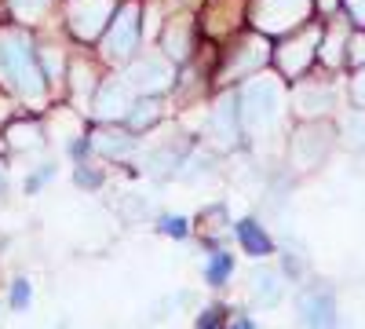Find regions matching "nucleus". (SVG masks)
Returning <instances> with one entry per match:
<instances>
[{"label": "nucleus", "instance_id": "nucleus-36", "mask_svg": "<svg viewBox=\"0 0 365 329\" xmlns=\"http://www.w3.org/2000/svg\"><path fill=\"white\" fill-rule=\"evenodd\" d=\"M227 329H256V322H252L249 315H237V318H234V322H230Z\"/></svg>", "mask_w": 365, "mask_h": 329}, {"label": "nucleus", "instance_id": "nucleus-31", "mask_svg": "<svg viewBox=\"0 0 365 329\" xmlns=\"http://www.w3.org/2000/svg\"><path fill=\"white\" fill-rule=\"evenodd\" d=\"M347 66L351 70H361L365 66V34H354L351 44H347Z\"/></svg>", "mask_w": 365, "mask_h": 329}, {"label": "nucleus", "instance_id": "nucleus-30", "mask_svg": "<svg viewBox=\"0 0 365 329\" xmlns=\"http://www.w3.org/2000/svg\"><path fill=\"white\" fill-rule=\"evenodd\" d=\"M347 143L351 146H358V151H365V110H358V113H351L347 117Z\"/></svg>", "mask_w": 365, "mask_h": 329}, {"label": "nucleus", "instance_id": "nucleus-14", "mask_svg": "<svg viewBox=\"0 0 365 329\" xmlns=\"http://www.w3.org/2000/svg\"><path fill=\"white\" fill-rule=\"evenodd\" d=\"M88 136H91V151H96L99 158H106V161H125L139 151V132H132V128L103 125V128L88 132Z\"/></svg>", "mask_w": 365, "mask_h": 329}, {"label": "nucleus", "instance_id": "nucleus-32", "mask_svg": "<svg viewBox=\"0 0 365 329\" xmlns=\"http://www.w3.org/2000/svg\"><path fill=\"white\" fill-rule=\"evenodd\" d=\"M347 92H351V103L358 110H365V66L351 74V88H347Z\"/></svg>", "mask_w": 365, "mask_h": 329}, {"label": "nucleus", "instance_id": "nucleus-24", "mask_svg": "<svg viewBox=\"0 0 365 329\" xmlns=\"http://www.w3.org/2000/svg\"><path fill=\"white\" fill-rule=\"evenodd\" d=\"M51 8V0H8V11L19 22H41Z\"/></svg>", "mask_w": 365, "mask_h": 329}, {"label": "nucleus", "instance_id": "nucleus-37", "mask_svg": "<svg viewBox=\"0 0 365 329\" xmlns=\"http://www.w3.org/2000/svg\"><path fill=\"white\" fill-rule=\"evenodd\" d=\"M4 191H8V176H4V168H0V198H4Z\"/></svg>", "mask_w": 365, "mask_h": 329}, {"label": "nucleus", "instance_id": "nucleus-11", "mask_svg": "<svg viewBox=\"0 0 365 329\" xmlns=\"http://www.w3.org/2000/svg\"><path fill=\"white\" fill-rule=\"evenodd\" d=\"M332 106H336V88H332L329 81L299 77L296 92H292V110L299 117H307V121H322V117L332 113Z\"/></svg>", "mask_w": 365, "mask_h": 329}, {"label": "nucleus", "instance_id": "nucleus-10", "mask_svg": "<svg viewBox=\"0 0 365 329\" xmlns=\"http://www.w3.org/2000/svg\"><path fill=\"white\" fill-rule=\"evenodd\" d=\"M128 81L135 84L139 96H161L165 88L175 81V63L161 51H150L143 59H135L132 70H128Z\"/></svg>", "mask_w": 365, "mask_h": 329}, {"label": "nucleus", "instance_id": "nucleus-7", "mask_svg": "<svg viewBox=\"0 0 365 329\" xmlns=\"http://www.w3.org/2000/svg\"><path fill=\"white\" fill-rule=\"evenodd\" d=\"M113 15H117V0H70L66 4V26L84 44H96L113 22Z\"/></svg>", "mask_w": 365, "mask_h": 329}, {"label": "nucleus", "instance_id": "nucleus-6", "mask_svg": "<svg viewBox=\"0 0 365 329\" xmlns=\"http://www.w3.org/2000/svg\"><path fill=\"white\" fill-rule=\"evenodd\" d=\"M270 59H274V48L267 44V34H245V37L234 41L220 81L227 84V81H241V77H256V74L267 70Z\"/></svg>", "mask_w": 365, "mask_h": 329}, {"label": "nucleus", "instance_id": "nucleus-20", "mask_svg": "<svg viewBox=\"0 0 365 329\" xmlns=\"http://www.w3.org/2000/svg\"><path fill=\"white\" fill-rule=\"evenodd\" d=\"M4 143H8V151H15V154L41 151V146H44V132H41L37 121H11L4 128Z\"/></svg>", "mask_w": 365, "mask_h": 329}, {"label": "nucleus", "instance_id": "nucleus-18", "mask_svg": "<svg viewBox=\"0 0 365 329\" xmlns=\"http://www.w3.org/2000/svg\"><path fill=\"white\" fill-rule=\"evenodd\" d=\"M161 51L172 59V63H182V59L190 55V19H168L165 26V34H161Z\"/></svg>", "mask_w": 365, "mask_h": 329}, {"label": "nucleus", "instance_id": "nucleus-35", "mask_svg": "<svg viewBox=\"0 0 365 329\" xmlns=\"http://www.w3.org/2000/svg\"><path fill=\"white\" fill-rule=\"evenodd\" d=\"M318 4V11L325 15V19H332V15H340V8H344V0H314Z\"/></svg>", "mask_w": 365, "mask_h": 329}, {"label": "nucleus", "instance_id": "nucleus-23", "mask_svg": "<svg viewBox=\"0 0 365 329\" xmlns=\"http://www.w3.org/2000/svg\"><path fill=\"white\" fill-rule=\"evenodd\" d=\"M37 59H41V70H44V77L51 84L66 77V59H63V51H58L55 44H41L37 48Z\"/></svg>", "mask_w": 365, "mask_h": 329}, {"label": "nucleus", "instance_id": "nucleus-38", "mask_svg": "<svg viewBox=\"0 0 365 329\" xmlns=\"http://www.w3.org/2000/svg\"><path fill=\"white\" fill-rule=\"evenodd\" d=\"M4 117H8V99L0 96V121H4Z\"/></svg>", "mask_w": 365, "mask_h": 329}, {"label": "nucleus", "instance_id": "nucleus-2", "mask_svg": "<svg viewBox=\"0 0 365 329\" xmlns=\"http://www.w3.org/2000/svg\"><path fill=\"white\" fill-rule=\"evenodd\" d=\"M292 99L285 96V84L282 77L274 74H256L249 77V84L241 88V117H245V132L256 136V132H267L282 121V113Z\"/></svg>", "mask_w": 365, "mask_h": 329}, {"label": "nucleus", "instance_id": "nucleus-33", "mask_svg": "<svg viewBox=\"0 0 365 329\" xmlns=\"http://www.w3.org/2000/svg\"><path fill=\"white\" fill-rule=\"evenodd\" d=\"M197 329H227L223 325V311L212 304L208 311H201V318H197Z\"/></svg>", "mask_w": 365, "mask_h": 329}, {"label": "nucleus", "instance_id": "nucleus-12", "mask_svg": "<svg viewBox=\"0 0 365 329\" xmlns=\"http://www.w3.org/2000/svg\"><path fill=\"white\" fill-rule=\"evenodd\" d=\"M329 143H332V128L322 125V121H311V125H303L292 132V143H289V154L299 168H311L322 161V154L329 151Z\"/></svg>", "mask_w": 365, "mask_h": 329}, {"label": "nucleus", "instance_id": "nucleus-19", "mask_svg": "<svg viewBox=\"0 0 365 329\" xmlns=\"http://www.w3.org/2000/svg\"><path fill=\"white\" fill-rule=\"evenodd\" d=\"M66 77H70V99H73L81 110H91V103H96V92H99L96 70L84 66V63H73Z\"/></svg>", "mask_w": 365, "mask_h": 329}, {"label": "nucleus", "instance_id": "nucleus-21", "mask_svg": "<svg viewBox=\"0 0 365 329\" xmlns=\"http://www.w3.org/2000/svg\"><path fill=\"white\" fill-rule=\"evenodd\" d=\"M158 121H161V96H139L125 125H128L132 132H139V136H143L146 128H154Z\"/></svg>", "mask_w": 365, "mask_h": 329}, {"label": "nucleus", "instance_id": "nucleus-26", "mask_svg": "<svg viewBox=\"0 0 365 329\" xmlns=\"http://www.w3.org/2000/svg\"><path fill=\"white\" fill-rule=\"evenodd\" d=\"M158 231L168 234V238H179V242H182V238L190 234V220L179 216V213H161V216H158Z\"/></svg>", "mask_w": 365, "mask_h": 329}, {"label": "nucleus", "instance_id": "nucleus-16", "mask_svg": "<svg viewBox=\"0 0 365 329\" xmlns=\"http://www.w3.org/2000/svg\"><path fill=\"white\" fill-rule=\"evenodd\" d=\"M252 296L259 308H278L285 300V275L274 267H256L252 271Z\"/></svg>", "mask_w": 365, "mask_h": 329}, {"label": "nucleus", "instance_id": "nucleus-22", "mask_svg": "<svg viewBox=\"0 0 365 329\" xmlns=\"http://www.w3.org/2000/svg\"><path fill=\"white\" fill-rule=\"evenodd\" d=\"M234 275V256L227 253V249H212L208 253V260H205V285H212V289H220V285H227V278Z\"/></svg>", "mask_w": 365, "mask_h": 329}, {"label": "nucleus", "instance_id": "nucleus-1", "mask_svg": "<svg viewBox=\"0 0 365 329\" xmlns=\"http://www.w3.org/2000/svg\"><path fill=\"white\" fill-rule=\"evenodd\" d=\"M0 84L26 106H34V110L48 106V84L51 81L41 70L37 44L22 29H0Z\"/></svg>", "mask_w": 365, "mask_h": 329}, {"label": "nucleus", "instance_id": "nucleus-13", "mask_svg": "<svg viewBox=\"0 0 365 329\" xmlns=\"http://www.w3.org/2000/svg\"><path fill=\"white\" fill-rule=\"evenodd\" d=\"M212 136L223 146H234L245 136V117H241V92H227L220 96V103L212 106Z\"/></svg>", "mask_w": 365, "mask_h": 329}, {"label": "nucleus", "instance_id": "nucleus-9", "mask_svg": "<svg viewBox=\"0 0 365 329\" xmlns=\"http://www.w3.org/2000/svg\"><path fill=\"white\" fill-rule=\"evenodd\" d=\"M135 84L128 81V74L120 77H106L96 92V103H91V113L99 117V121L113 125V121H128V113L135 106Z\"/></svg>", "mask_w": 365, "mask_h": 329}, {"label": "nucleus", "instance_id": "nucleus-4", "mask_svg": "<svg viewBox=\"0 0 365 329\" xmlns=\"http://www.w3.org/2000/svg\"><path fill=\"white\" fill-rule=\"evenodd\" d=\"M322 34H325V26H303V29H292V34H285V41L274 48V66L282 70V77H307L311 63H314V55L322 48Z\"/></svg>", "mask_w": 365, "mask_h": 329}, {"label": "nucleus", "instance_id": "nucleus-28", "mask_svg": "<svg viewBox=\"0 0 365 329\" xmlns=\"http://www.w3.org/2000/svg\"><path fill=\"white\" fill-rule=\"evenodd\" d=\"M73 183H77L81 191H99V187H103V172L91 168L88 161H81V165L73 168Z\"/></svg>", "mask_w": 365, "mask_h": 329}, {"label": "nucleus", "instance_id": "nucleus-29", "mask_svg": "<svg viewBox=\"0 0 365 329\" xmlns=\"http://www.w3.org/2000/svg\"><path fill=\"white\" fill-rule=\"evenodd\" d=\"M117 208H120L128 220H143V216L150 213V198H146V194H128V198L117 201Z\"/></svg>", "mask_w": 365, "mask_h": 329}, {"label": "nucleus", "instance_id": "nucleus-17", "mask_svg": "<svg viewBox=\"0 0 365 329\" xmlns=\"http://www.w3.org/2000/svg\"><path fill=\"white\" fill-rule=\"evenodd\" d=\"M234 238L245 246L249 256H270V253H274V238H270L267 227H263L259 220H252V216H245V220L234 223Z\"/></svg>", "mask_w": 365, "mask_h": 329}, {"label": "nucleus", "instance_id": "nucleus-5", "mask_svg": "<svg viewBox=\"0 0 365 329\" xmlns=\"http://www.w3.org/2000/svg\"><path fill=\"white\" fill-rule=\"evenodd\" d=\"M311 19V0H256L252 22L267 37H285Z\"/></svg>", "mask_w": 365, "mask_h": 329}, {"label": "nucleus", "instance_id": "nucleus-34", "mask_svg": "<svg viewBox=\"0 0 365 329\" xmlns=\"http://www.w3.org/2000/svg\"><path fill=\"white\" fill-rule=\"evenodd\" d=\"M344 15H347L358 29H365V0H344Z\"/></svg>", "mask_w": 365, "mask_h": 329}, {"label": "nucleus", "instance_id": "nucleus-25", "mask_svg": "<svg viewBox=\"0 0 365 329\" xmlns=\"http://www.w3.org/2000/svg\"><path fill=\"white\" fill-rule=\"evenodd\" d=\"M55 172H58V161H44L41 168H34V172L22 179V191H26V194H41L51 179H55Z\"/></svg>", "mask_w": 365, "mask_h": 329}, {"label": "nucleus", "instance_id": "nucleus-3", "mask_svg": "<svg viewBox=\"0 0 365 329\" xmlns=\"http://www.w3.org/2000/svg\"><path fill=\"white\" fill-rule=\"evenodd\" d=\"M139 41H143V8L125 4V8H117L113 22L106 26V34L99 41V51H103V59L110 66H120V63H128V59H135Z\"/></svg>", "mask_w": 365, "mask_h": 329}, {"label": "nucleus", "instance_id": "nucleus-27", "mask_svg": "<svg viewBox=\"0 0 365 329\" xmlns=\"http://www.w3.org/2000/svg\"><path fill=\"white\" fill-rule=\"evenodd\" d=\"M29 300H34V285H29V278H15L11 282V289H8V304H11V311H26L29 308Z\"/></svg>", "mask_w": 365, "mask_h": 329}, {"label": "nucleus", "instance_id": "nucleus-8", "mask_svg": "<svg viewBox=\"0 0 365 329\" xmlns=\"http://www.w3.org/2000/svg\"><path fill=\"white\" fill-rule=\"evenodd\" d=\"M296 322L299 329H340V311L332 300V289L314 282L296 293Z\"/></svg>", "mask_w": 365, "mask_h": 329}, {"label": "nucleus", "instance_id": "nucleus-15", "mask_svg": "<svg viewBox=\"0 0 365 329\" xmlns=\"http://www.w3.org/2000/svg\"><path fill=\"white\" fill-rule=\"evenodd\" d=\"M351 19L340 11V15H332V22L325 26V34H322V48H318V55H322V63L329 66V70H340V66H347V44H351Z\"/></svg>", "mask_w": 365, "mask_h": 329}]
</instances>
